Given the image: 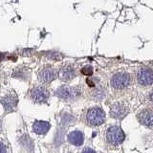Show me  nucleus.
<instances>
[{
  "label": "nucleus",
  "instance_id": "nucleus-14",
  "mask_svg": "<svg viewBox=\"0 0 153 153\" xmlns=\"http://www.w3.org/2000/svg\"><path fill=\"white\" fill-rule=\"evenodd\" d=\"M81 74L84 76H92L93 75V67L91 65H86L81 69Z\"/></svg>",
  "mask_w": 153,
  "mask_h": 153
},
{
  "label": "nucleus",
  "instance_id": "nucleus-6",
  "mask_svg": "<svg viewBox=\"0 0 153 153\" xmlns=\"http://www.w3.org/2000/svg\"><path fill=\"white\" fill-rule=\"evenodd\" d=\"M55 94L62 100H70V99H75L76 96L79 94V91L76 88L63 85V86H60V87L56 91Z\"/></svg>",
  "mask_w": 153,
  "mask_h": 153
},
{
  "label": "nucleus",
  "instance_id": "nucleus-4",
  "mask_svg": "<svg viewBox=\"0 0 153 153\" xmlns=\"http://www.w3.org/2000/svg\"><path fill=\"white\" fill-rule=\"evenodd\" d=\"M137 80L143 86L153 83V71L149 68H141L137 72Z\"/></svg>",
  "mask_w": 153,
  "mask_h": 153
},
{
  "label": "nucleus",
  "instance_id": "nucleus-9",
  "mask_svg": "<svg viewBox=\"0 0 153 153\" xmlns=\"http://www.w3.org/2000/svg\"><path fill=\"white\" fill-rule=\"evenodd\" d=\"M56 72L53 67H45L39 73H38V79L43 83H50L56 79Z\"/></svg>",
  "mask_w": 153,
  "mask_h": 153
},
{
  "label": "nucleus",
  "instance_id": "nucleus-19",
  "mask_svg": "<svg viewBox=\"0 0 153 153\" xmlns=\"http://www.w3.org/2000/svg\"><path fill=\"white\" fill-rule=\"evenodd\" d=\"M4 59V55L3 54H1V53H0V61H2V59Z\"/></svg>",
  "mask_w": 153,
  "mask_h": 153
},
{
  "label": "nucleus",
  "instance_id": "nucleus-2",
  "mask_svg": "<svg viewBox=\"0 0 153 153\" xmlns=\"http://www.w3.org/2000/svg\"><path fill=\"white\" fill-rule=\"evenodd\" d=\"M124 138H126V135H124V133L121 127L114 126H110L107 129L106 140L110 145L118 146L124 141Z\"/></svg>",
  "mask_w": 153,
  "mask_h": 153
},
{
  "label": "nucleus",
  "instance_id": "nucleus-15",
  "mask_svg": "<svg viewBox=\"0 0 153 153\" xmlns=\"http://www.w3.org/2000/svg\"><path fill=\"white\" fill-rule=\"evenodd\" d=\"M6 151H7L6 146H5L3 143L0 142V153H6Z\"/></svg>",
  "mask_w": 153,
  "mask_h": 153
},
{
  "label": "nucleus",
  "instance_id": "nucleus-13",
  "mask_svg": "<svg viewBox=\"0 0 153 153\" xmlns=\"http://www.w3.org/2000/svg\"><path fill=\"white\" fill-rule=\"evenodd\" d=\"M68 141L70 143L76 146H79L83 143L84 142V136L83 133L79 130L72 131L68 135Z\"/></svg>",
  "mask_w": 153,
  "mask_h": 153
},
{
  "label": "nucleus",
  "instance_id": "nucleus-5",
  "mask_svg": "<svg viewBox=\"0 0 153 153\" xmlns=\"http://www.w3.org/2000/svg\"><path fill=\"white\" fill-rule=\"evenodd\" d=\"M48 98H49V92L48 90L42 86H37L31 91V99L33 102L41 103L46 102Z\"/></svg>",
  "mask_w": 153,
  "mask_h": 153
},
{
  "label": "nucleus",
  "instance_id": "nucleus-8",
  "mask_svg": "<svg viewBox=\"0 0 153 153\" xmlns=\"http://www.w3.org/2000/svg\"><path fill=\"white\" fill-rule=\"evenodd\" d=\"M127 112V107L122 102H116L110 107V115H111V117L118 120H121L126 117Z\"/></svg>",
  "mask_w": 153,
  "mask_h": 153
},
{
  "label": "nucleus",
  "instance_id": "nucleus-10",
  "mask_svg": "<svg viewBox=\"0 0 153 153\" xmlns=\"http://www.w3.org/2000/svg\"><path fill=\"white\" fill-rule=\"evenodd\" d=\"M138 120L142 124L147 127H153V112L148 109H143L138 114Z\"/></svg>",
  "mask_w": 153,
  "mask_h": 153
},
{
  "label": "nucleus",
  "instance_id": "nucleus-18",
  "mask_svg": "<svg viewBox=\"0 0 153 153\" xmlns=\"http://www.w3.org/2000/svg\"><path fill=\"white\" fill-rule=\"evenodd\" d=\"M149 99H150V100L153 102V90L150 92V94H149Z\"/></svg>",
  "mask_w": 153,
  "mask_h": 153
},
{
  "label": "nucleus",
  "instance_id": "nucleus-3",
  "mask_svg": "<svg viewBox=\"0 0 153 153\" xmlns=\"http://www.w3.org/2000/svg\"><path fill=\"white\" fill-rule=\"evenodd\" d=\"M110 82H111L112 87L115 89H123L130 82V76L126 72H119L112 76Z\"/></svg>",
  "mask_w": 153,
  "mask_h": 153
},
{
  "label": "nucleus",
  "instance_id": "nucleus-1",
  "mask_svg": "<svg viewBox=\"0 0 153 153\" xmlns=\"http://www.w3.org/2000/svg\"><path fill=\"white\" fill-rule=\"evenodd\" d=\"M86 121L91 126H102L105 121V113L100 107H92L86 113Z\"/></svg>",
  "mask_w": 153,
  "mask_h": 153
},
{
  "label": "nucleus",
  "instance_id": "nucleus-16",
  "mask_svg": "<svg viewBox=\"0 0 153 153\" xmlns=\"http://www.w3.org/2000/svg\"><path fill=\"white\" fill-rule=\"evenodd\" d=\"M82 153H96V151L94 149H92V148H90V147H85Z\"/></svg>",
  "mask_w": 153,
  "mask_h": 153
},
{
  "label": "nucleus",
  "instance_id": "nucleus-11",
  "mask_svg": "<svg viewBox=\"0 0 153 153\" xmlns=\"http://www.w3.org/2000/svg\"><path fill=\"white\" fill-rule=\"evenodd\" d=\"M75 69L71 65H64L59 71V76L61 80L69 81L75 78Z\"/></svg>",
  "mask_w": 153,
  "mask_h": 153
},
{
  "label": "nucleus",
  "instance_id": "nucleus-7",
  "mask_svg": "<svg viewBox=\"0 0 153 153\" xmlns=\"http://www.w3.org/2000/svg\"><path fill=\"white\" fill-rule=\"evenodd\" d=\"M18 103V100L16 95L13 94H8L5 97L2 98L1 100V104L3 105V107L6 112H13L16 109Z\"/></svg>",
  "mask_w": 153,
  "mask_h": 153
},
{
  "label": "nucleus",
  "instance_id": "nucleus-17",
  "mask_svg": "<svg viewBox=\"0 0 153 153\" xmlns=\"http://www.w3.org/2000/svg\"><path fill=\"white\" fill-rule=\"evenodd\" d=\"M86 82H87V84L90 86V87H94V86H95V83L93 82L92 80H91V79H90V78L86 79Z\"/></svg>",
  "mask_w": 153,
  "mask_h": 153
},
{
  "label": "nucleus",
  "instance_id": "nucleus-12",
  "mask_svg": "<svg viewBox=\"0 0 153 153\" xmlns=\"http://www.w3.org/2000/svg\"><path fill=\"white\" fill-rule=\"evenodd\" d=\"M51 127L50 123L45 121H36L33 124V130L38 135H44L46 134Z\"/></svg>",
  "mask_w": 153,
  "mask_h": 153
},
{
  "label": "nucleus",
  "instance_id": "nucleus-20",
  "mask_svg": "<svg viewBox=\"0 0 153 153\" xmlns=\"http://www.w3.org/2000/svg\"><path fill=\"white\" fill-rule=\"evenodd\" d=\"M1 126H2V123H1V121H0V130H1Z\"/></svg>",
  "mask_w": 153,
  "mask_h": 153
}]
</instances>
